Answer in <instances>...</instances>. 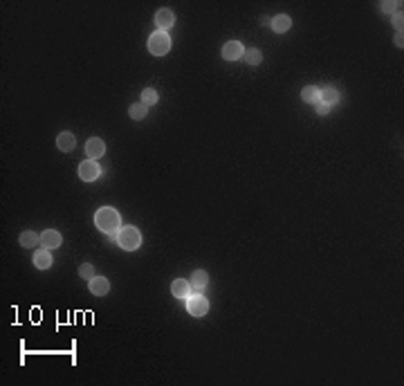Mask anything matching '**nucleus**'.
Wrapping results in <instances>:
<instances>
[{
	"label": "nucleus",
	"instance_id": "0eeeda50",
	"mask_svg": "<svg viewBox=\"0 0 404 386\" xmlns=\"http://www.w3.org/2000/svg\"><path fill=\"white\" fill-rule=\"evenodd\" d=\"M61 243H63L61 234L54 232V229H45L41 234V245L45 249H56V247H61Z\"/></svg>",
	"mask_w": 404,
	"mask_h": 386
},
{
	"label": "nucleus",
	"instance_id": "393cba45",
	"mask_svg": "<svg viewBox=\"0 0 404 386\" xmlns=\"http://www.w3.org/2000/svg\"><path fill=\"white\" fill-rule=\"evenodd\" d=\"M317 113H319V115H328V113H330V106H328V103L317 101Z\"/></svg>",
	"mask_w": 404,
	"mask_h": 386
},
{
	"label": "nucleus",
	"instance_id": "a878e982",
	"mask_svg": "<svg viewBox=\"0 0 404 386\" xmlns=\"http://www.w3.org/2000/svg\"><path fill=\"white\" fill-rule=\"evenodd\" d=\"M395 45H397V47H402V45H404V38H402V32H397V34H395Z\"/></svg>",
	"mask_w": 404,
	"mask_h": 386
},
{
	"label": "nucleus",
	"instance_id": "dca6fc26",
	"mask_svg": "<svg viewBox=\"0 0 404 386\" xmlns=\"http://www.w3.org/2000/svg\"><path fill=\"white\" fill-rule=\"evenodd\" d=\"M319 101L321 103H328V106H335V103L339 101V92L335 88H323L321 92H319Z\"/></svg>",
	"mask_w": 404,
	"mask_h": 386
},
{
	"label": "nucleus",
	"instance_id": "412c9836",
	"mask_svg": "<svg viewBox=\"0 0 404 386\" xmlns=\"http://www.w3.org/2000/svg\"><path fill=\"white\" fill-rule=\"evenodd\" d=\"M142 103L144 106H153V103H157V92L153 88H146L142 92Z\"/></svg>",
	"mask_w": 404,
	"mask_h": 386
},
{
	"label": "nucleus",
	"instance_id": "4be33fe9",
	"mask_svg": "<svg viewBox=\"0 0 404 386\" xmlns=\"http://www.w3.org/2000/svg\"><path fill=\"white\" fill-rule=\"evenodd\" d=\"M79 277L81 279H94V269H92V265L90 263H86V265H81V269H79Z\"/></svg>",
	"mask_w": 404,
	"mask_h": 386
},
{
	"label": "nucleus",
	"instance_id": "9b49d317",
	"mask_svg": "<svg viewBox=\"0 0 404 386\" xmlns=\"http://www.w3.org/2000/svg\"><path fill=\"white\" fill-rule=\"evenodd\" d=\"M173 23H176V14H173L171 9H159V12L155 14V25L159 29L173 27Z\"/></svg>",
	"mask_w": 404,
	"mask_h": 386
},
{
	"label": "nucleus",
	"instance_id": "ddd939ff",
	"mask_svg": "<svg viewBox=\"0 0 404 386\" xmlns=\"http://www.w3.org/2000/svg\"><path fill=\"white\" fill-rule=\"evenodd\" d=\"M56 146H59V150H63V153H70V150L77 146V137H74L72 133H61L56 137Z\"/></svg>",
	"mask_w": 404,
	"mask_h": 386
},
{
	"label": "nucleus",
	"instance_id": "9d476101",
	"mask_svg": "<svg viewBox=\"0 0 404 386\" xmlns=\"http://www.w3.org/2000/svg\"><path fill=\"white\" fill-rule=\"evenodd\" d=\"M189 283H191L193 292H202V290L207 288V283H209V274L204 272V269H196V272L191 274V279H189Z\"/></svg>",
	"mask_w": 404,
	"mask_h": 386
},
{
	"label": "nucleus",
	"instance_id": "39448f33",
	"mask_svg": "<svg viewBox=\"0 0 404 386\" xmlns=\"http://www.w3.org/2000/svg\"><path fill=\"white\" fill-rule=\"evenodd\" d=\"M99 175H101V169H99L97 159H86V162L79 164V178L83 182H94Z\"/></svg>",
	"mask_w": 404,
	"mask_h": 386
},
{
	"label": "nucleus",
	"instance_id": "7ed1b4c3",
	"mask_svg": "<svg viewBox=\"0 0 404 386\" xmlns=\"http://www.w3.org/2000/svg\"><path fill=\"white\" fill-rule=\"evenodd\" d=\"M168 49H171V38L166 32H153L148 36V52L153 57H164V54H168Z\"/></svg>",
	"mask_w": 404,
	"mask_h": 386
},
{
	"label": "nucleus",
	"instance_id": "f8f14e48",
	"mask_svg": "<svg viewBox=\"0 0 404 386\" xmlns=\"http://www.w3.org/2000/svg\"><path fill=\"white\" fill-rule=\"evenodd\" d=\"M171 292H173V297H178V299H187L189 294H191V283L184 279H176L171 283Z\"/></svg>",
	"mask_w": 404,
	"mask_h": 386
},
{
	"label": "nucleus",
	"instance_id": "1a4fd4ad",
	"mask_svg": "<svg viewBox=\"0 0 404 386\" xmlns=\"http://www.w3.org/2000/svg\"><path fill=\"white\" fill-rule=\"evenodd\" d=\"M88 288L94 297H103V294H108V290H110V283H108V279H103V277H94V279H90Z\"/></svg>",
	"mask_w": 404,
	"mask_h": 386
},
{
	"label": "nucleus",
	"instance_id": "a211bd4d",
	"mask_svg": "<svg viewBox=\"0 0 404 386\" xmlns=\"http://www.w3.org/2000/svg\"><path fill=\"white\" fill-rule=\"evenodd\" d=\"M18 240H21L23 247H36V245L41 243V236H38V234H34V232H23Z\"/></svg>",
	"mask_w": 404,
	"mask_h": 386
},
{
	"label": "nucleus",
	"instance_id": "b1692460",
	"mask_svg": "<svg viewBox=\"0 0 404 386\" xmlns=\"http://www.w3.org/2000/svg\"><path fill=\"white\" fill-rule=\"evenodd\" d=\"M402 21H404V18H402V14H400V12L393 14V25H395L397 32H402Z\"/></svg>",
	"mask_w": 404,
	"mask_h": 386
},
{
	"label": "nucleus",
	"instance_id": "4468645a",
	"mask_svg": "<svg viewBox=\"0 0 404 386\" xmlns=\"http://www.w3.org/2000/svg\"><path fill=\"white\" fill-rule=\"evenodd\" d=\"M290 27H292V18H290V16H285V14H278V16H274V18H272V29H274L276 34L287 32Z\"/></svg>",
	"mask_w": 404,
	"mask_h": 386
},
{
	"label": "nucleus",
	"instance_id": "f257e3e1",
	"mask_svg": "<svg viewBox=\"0 0 404 386\" xmlns=\"http://www.w3.org/2000/svg\"><path fill=\"white\" fill-rule=\"evenodd\" d=\"M94 225H97L103 234L114 236V232H117L119 225H122V218H119V213L114 211L112 207H101L97 213H94Z\"/></svg>",
	"mask_w": 404,
	"mask_h": 386
},
{
	"label": "nucleus",
	"instance_id": "2eb2a0df",
	"mask_svg": "<svg viewBox=\"0 0 404 386\" xmlns=\"http://www.w3.org/2000/svg\"><path fill=\"white\" fill-rule=\"evenodd\" d=\"M34 265H36L38 269H47L49 265H52V256H49V249H38V252L34 254Z\"/></svg>",
	"mask_w": 404,
	"mask_h": 386
},
{
	"label": "nucleus",
	"instance_id": "423d86ee",
	"mask_svg": "<svg viewBox=\"0 0 404 386\" xmlns=\"http://www.w3.org/2000/svg\"><path fill=\"white\" fill-rule=\"evenodd\" d=\"M245 57V47H243L241 41H229L224 43L222 47V59H227V61H238V59Z\"/></svg>",
	"mask_w": 404,
	"mask_h": 386
},
{
	"label": "nucleus",
	"instance_id": "f3484780",
	"mask_svg": "<svg viewBox=\"0 0 404 386\" xmlns=\"http://www.w3.org/2000/svg\"><path fill=\"white\" fill-rule=\"evenodd\" d=\"M319 92H321V90H319L317 86H306L301 90V97H303V101L306 103H317L319 101Z\"/></svg>",
	"mask_w": 404,
	"mask_h": 386
},
{
	"label": "nucleus",
	"instance_id": "aec40b11",
	"mask_svg": "<svg viewBox=\"0 0 404 386\" xmlns=\"http://www.w3.org/2000/svg\"><path fill=\"white\" fill-rule=\"evenodd\" d=\"M146 110H148V106H144V103H131V117L133 119H144L146 117Z\"/></svg>",
	"mask_w": 404,
	"mask_h": 386
},
{
	"label": "nucleus",
	"instance_id": "6e6552de",
	"mask_svg": "<svg viewBox=\"0 0 404 386\" xmlns=\"http://www.w3.org/2000/svg\"><path fill=\"white\" fill-rule=\"evenodd\" d=\"M103 153H106V144H103V139H99V137L88 139V144H86V155L88 157L97 159V157H101Z\"/></svg>",
	"mask_w": 404,
	"mask_h": 386
},
{
	"label": "nucleus",
	"instance_id": "f03ea898",
	"mask_svg": "<svg viewBox=\"0 0 404 386\" xmlns=\"http://www.w3.org/2000/svg\"><path fill=\"white\" fill-rule=\"evenodd\" d=\"M117 243H119V247L126 249V252H135V249L142 245V234L135 227H124V229H119V234H117Z\"/></svg>",
	"mask_w": 404,
	"mask_h": 386
},
{
	"label": "nucleus",
	"instance_id": "6ab92c4d",
	"mask_svg": "<svg viewBox=\"0 0 404 386\" xmlns=\"http://www.w3.org/2000/svg\"><path fill=\"white\" fill-rule=\"evenodd\" d=\"M245 63L247 65H258L263 61V54H261V49H256V47H252V49H245Z\"/></svg>",
	"mask_w": 404,
	"mask_h": 386
},
{
	"label": "nucleus",
	"instance_id": "20e7f679",
	"mask_svg": "<svg viewBox=\"0 0 404 386\" xmlns=\"http://www.w3.org/2000/svg\"><path fill=\"white\" fill-rule=\"evenodd\" d=\"M184 301H187V310H189L191 317H204V314L209 312V301L202 297V292L189 294Z\"/></svg>",
	"mask_w": 404,
	"mask_h": 386
},
{
	"label": "nucleus",
	"instance_id": "5701e85b",
	"mask_svg": "<svg viewBox=\"0 0 404 386\" xmlns=\"http://www.w3.org/2000/svg\"><path fill=\"white\" fill-rule=\"evenodd\" d=\"M380 9H382V12H388V14H395L397 5L395 3H380Z\"/></svg>",
	"mask_w": 404,
	"mask_h": 386
}]
</instances>
